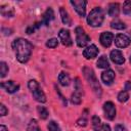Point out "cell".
I'll return each instance as SVG.
<instances>
[{"mask_svg":"<svg viewBox=\"0 0 131 131\" xmlns=\"http://www.w3.org/2000/svg\"><path fill=\"white\" fill-rule=\"evenodd\" d=\"M11 46L15 52L16 59L19 62L25 63L29 60V58L32 54L33 45L28 40H26L24 38H17L15 40H13Z\"/></svg>","mask_w":131,"mask_h":131,"instance_id":"obj_1","label":"cell"},{"mask_svg":"<svg viewBox=\"0 0 131 131\" xmlns=\"http://www.w3.org/2000/svg\"><path fill=\"white\" fill-rule=\"evenodd\" d=\"M83 74H84V77L86 78V80L88 81L89 85L91 86L92 90L94 91V93L97 96H100L101 95V87L98 83V80H97L93 70L90 69V68L85 67V68H83Z\"/></svg>","mask_w":131,"mask_h":131,"instance_id":"obj_2","label":"cell"},{"mask_svg":"<svg viewBox=\"0 0 131 131\" xmlns=\"http://www.w3.org/2000/svg\"><path fill=\"white\" fill-rule=\"evenodd\" d=\"M103 18H104V14H103L102 9L100 7H95L89 12L87 16V23L89 26L96 28V27L101 26Z\"/></svg>","mask_w":131,"mask_h":131,"instance_id":"obj_3","label":"cell"},{"mask_svg":"<svg viewBox=\"0 0 131 131\" xmlns=\"http://www.w3.org/2000/svg\"><path fill=\"white\" fill-rule=\"evenodd\" d=\"M28 87L29 89L31 90L32 94H33V97L38 101V102H41V103H44L46 101V96L44 94V92L42 91L39 83L36 81V80H30L28 82Z\"/></svg>","mask_w":131,"mask_h":131,"instance_id":"obj_4","label":"cell"},{"mask_svg":"<svg viewBox=\"0 0 131 131\" xmlns=\"http://www.w3.org/2000/svg\"><path fill=\"white\" fill-rule=\"evenodd\" d=\"M76 42L79 47H85L88 42L90 41V37L85 33L84 29L82 27H77L76 30Z\"/></svg>","mask_w":131,"mask_h":131,"instance_id":"obj_5","label":"cell"},{"mask_svg":"<svg viewBox=\"0 0 131 131\" xmlns=\"http://www.w3.org/2000/svg\"><path fill=\"white\" fill-rule=\"evenodd\" d=\"M86 3L84 0H71V4L81 17H84L86 14Z\"/></svg>","mask_w":131,"mask_h":131,"instance_id":"obj_6","label":"cell"},{"mask_svg":"<svg viewBox=\"0 0 131 131\" xmlns=\"http://www.w3.org/2000/svg\"><path fill=\"white\" fill-rule=\"evenodd\" d=\"M103 112L104 116L108 120H114L116 117V107L112 101H106L103 104Z\"/></svg>","mask_w":131,"mask_h":131,"instance_id":"obj_7","label":"cell"},{"mask_svg":"<svg viewBox=\"0 0 131 131\" xmlns=\"http://www.w3.org/2000/svg\"><path fill=\"white\" fill-rule=\"evenodd\" d=\"M130 43H131L130 38L128 36H126L125 34H118L115 38V44L119 48H125V47L129 46Z\"/></svg>","mask_w":131,"mask_h":131,"instance_id":"obj_8","label":"cell"},{"mask_svg":"<svg viewBox=\"0 0 131 131\" xmlns=\"http://www.w3.org/2000/svg\"><path fill=\"white\" fill-rule=\"evenodd\" d=\"M99 41L103 47H110L114 41V34L111 32H103L100 35Z\"/></svg>","mask_w":131,"mask_h":131,"instance_id":"obj_9","label":"cell"},{"mask_svg":"<svg viewBox=\"0 0 131 131\" xmlns=\"http://www.w3.org/2000/svg\"><path fill=\"white\" fill-rule=\"evenodd\" d=\"M58 37H59V40L61 41V43L64 46H71L73 44V41H72V38H71L69 30L61 29L59 31V33H58Z\"/></svg>","mask_w":131,"mask_h":131,"instance_id":"obj_10","label":"cell"},{"mask_svg":"<svg viewBox=\"0 0 131 131\" xmlns=\"http://www.w3.org/2000/svg\"><path fill=\"white\" fill-rule=\"evenodd\" d=\"M98 51H99V50H98V48L96 47V45L91 44V45L87 46V47L84 49L83 55H84V57L87 58V59H92V58L96 57V55L98 54Z\"/></svg>","mask_w":131,"mask_h":131,"instance_id":"obj_11","label":"cell"},{"mask_svg":"<svg viewBox=\"0 0 131 131\" xmlns=\"http://www.w3.org/2000/svg\"><path fill=\"white\" fill-rule=\"evenodd\" d=\"M0 86L8 93H15L19 89V85L16 84L14 81H5L0 84Z\"/></svg>","mask_w":131,"mask_h":131,"instance_id":"obj_12","label":"cell"},{"mask_svg":"<svg viewBox=\"0 0 131 131\" xmlns=\"http://www.w3.org/2000/svg\"><path fill=\"white\" fill-rule=\"evenodd\" d=\"M110 57H111L112 61L115 62V63H117V64H122V63H124V61H125V58H124L123 53H122L120 50H117V49L111 51Z\"/></svg>","mask_w":131,"mask_h":131,"instance_id":"obj_13","label":"cell"},{"mask_svg":"<svg viewBox=\"0 0 131 131\" xmlns=\"http://www.w3.org/2000/svg\"><path fill=\"white\" fill-rule=\"evenodd\" d=\"M101 80L104 84L106 85H111L113 83V81L115 80V72L113 70H105L102 74H101Z\"/></svg>","mask_w":131,"mask_h":131,"instance_id":"obj_14","label":"cell"},{"mask_svg":"<svg viewBox=\"0 0 131 131\" xmlns=\"http://www.w3.org/2000/svg\"><path fill=\"white\" fill-rule=\"evenodd\" d=\"M53 18H54V12H53V10H52L51 7H48V8L46 9V11H45V12L43 13V15H42L41 23H42V25L48 26L49 23H50Z\"/></svg>","mask_w":131,"mask_h":131,"instance_id":"obj_15","label":"cell"},{"mask_svg":"<svg viewBox=\"0 0 131 131\" xmlns=\"http://www.w3.org/2000/svg\"><path fill=\"white\" fill-rule=\"evenodd\" d=\"M59 13H60V17H61L62 23L64 25H67V26H72V18L70 17L68 11L63 7H60L59 8Z\"/></svg>","mask_w":131,"mask_h":131,"instance_id":"obj_16","label":"cell"},{"mask_svg":"<svg viewBox=\"0 0 131 131\" xmlns=\"http://www.w3.org/2000/svg\"><path fill=\"white\" fill-rule=\"evenodd\" d=\"M120 12V6L118 3H111L108 5V15L112 17H117Z\"/></svg>","mask_w":131,"mask_h":131,"instance_id":"obj_17","label":"cell"},{"mask_svg":"<svg viewBox=\"0 0 131 131\" xmlns=\"http://www.w3.org/2000/svg\"><path fill=\"white\" fill-rule=\"evenodd\" d=\"M0 12L5 17H12L14 15V10L11 7H8L6 5H2L0 8Z\"/></svg>","mask_w":131,"mask_h":131,"instance_id":"obj_18","label":"cell"},{"mask_svg":"<svg viewBox=\"0 0 131 131\" xmlns=\"http://www.w3.org/2000/svg\"><path fill=\"white\" fill-rule=\"evenodd\" d=\"M58 81H59L60 85H62V86H69L70 85V82H71V79H70V76L67 73L61 72L58 75Z\"/></svg>","mask_w":131,"mask_h":131,"instance_id":"obj_19","label":"cell"},{"mask_svg":"<svg viewBox=\"0 0 131 131\" xmlns=\"http://www.w3.org/2000/svg\"><path fill=\"white\" fill-rule=\"evenodd\" d=\"M96 64H97V67L99 69H107L110 67V62H108V60H107V58H106L105 55H101L98 58Z\"/></svg>","mask_w":131,"mask_h":131,"instance_id":"obj_20","label":"cell"},{"mask_svg":"<svg viewBox=\"0 0 131 131\" xmlns=\"http://www.w3.org/2000/svg\"><path fill=\"white\" fill-rule=\"evenodd\" d=\"M27 131H41V129L35 119H32L30 121V123L28 124V127H27Z\"/></svg>","mask_w":131,"mask_h":131,"instance_id":"obj_21","label":"cell"},{"mask_svg":"<svg viewBox=\"0 0 131 131\" xmlns=\"http://www.w3.org/2000/svg\"><path fill=\"white\" fill-rule=\"evenodd\" d=\"M111 27H112L113 29H116V30H124V29H126V25H125L123 21L118 20V19L112 21V23H111Z\"/></svg>","mask_w":131,"mask_h":131,"instance_id":"obj_22","label":"cell"},{"mask_svg":"<svg viewBox=\"0 0 131 131\" xmlns=\"http://www.w3.org/2000/svg\"><path fill=\"white\" fill-rule=\"evenodd\" d=\"M82 94L81 93H78V92H74L71 96V101L72 103L74 104H80L81 103V100H82Z\"/></svg>","mask_w":131,"mask_h":131,"instance_id":"obj_23","label":"cell"},{"mask_svg":"<svg viewBox=\"0 0 131 131\" xmlns=\"http://www.w3.org/2000/svg\"><path fill=\"white\" fill-rule=\"evenodd\" d=\"M37 111H38V114H39V116H40L41 119H43V120L47 119V117H48V111H47L46 107H44V106H38L37 107Z\"/></svg>","mask_w":131,"mask_h":131,"instance_id":"obj_24","label":"cell"},{"mask_svg":"<svg viewBox=\"0 0 131 131\" xmlns=\"http://www.w3.org/2000/svg\"><path fill=\"white\" fill-rule=\"evenodd\" d=\"M123 13L126 14V15L131 16V0L124 2V4H123Z\"/></svg>","mask_w":131,"mask_h":131,"instance_id":"obj_25","label":"cell"},{"mask_svg":"<svg viewBox=\"0 0 131 131\" xmlns=\"http://www.w3.org/2000/svg\"><path fill=\"white\" fill-rule=\"evenodd\" d=\"M7 73H8V66L6 64V62L1 61L0 62V77L4 78Z\"/></svg>","mask_w":131,"mask_h":131,"instance_id":"obj_26","label":"cell"},{"mask_svg":"<svg viewBox=\"0 0 131 131\" xmlns=\"http://www.w3.org/2000/svg\"><path fill=\"white\" fill-rule=\"evenodd\" d=\"M128 99H129V94H128L127 91L123 90V91H121V92L118 94V100H119L120 102H126Z\"/></svg>","mask_w":131,"mask_h":131,"instance_id":"obj_27","label":"cell"},{"mask_svg":"<svg viewBox=\"0 0 131 131\" xmlns=\"http://www.w3.org/2000/svg\"><path fill=\"white\" fill-rule=\"evenodd\" d=\"M74 87H75V92H78V93L83 94V87H82V84H81L79 78H76V79H75Z\"/></svg>","mask_w":131,"mask_h":131,"instance_id":"obj_28","label":"cell"},{"mask_svg":"<svg viewBox=\"0 0 131 131\" xmlns=\"http://www.w3.org/2000/svg\"><path fill=\"white\" fill-rule=\"evenodd\" d=\"M47 128L49 131H61L59 126L57 125V123H55L54 121H50L47 125Z\"/></svg>","mask_w":131,"mask_h":131,"instance_id":"obj_29","label":"cell"},{"mask_svg":"<svg viewBox=\"0 0 131 131\" xmlns=\"http://www.w3.org/2000/svg\"><path fill=\"white\" fill-rule=\"evenodd\" d=\"M58 45V41L56 38H51L46 42V46L49 48H55Z\"/></svg>","mask_w":131,"mask_h":131,"instance_id":"obj_30","label":"cell"},{"mask_svg":"<svg viewBox=\"0 0 131 131\" xmlns=\"http://www.w3.org/2000/svg\"><path fill=\"white\" fill-rule=\"evenodd\" d=\"M94 131H111V128L107 124H100L98 127L94 128Z\"/></svg>","mask_w":131,"mask_h":131,"instance_id":"obj_31","label":"cell"},{"mask_svg":"<svg viewBox=\"0 0 131 131\" xmlns=\"http://www.w3.org/2000/svg\"><path fill=\"white\" fill-rule=\"evenodd\" d=\"M100 124H101L100 119H99L97 116H93V117H92V126H93V129L96 128V127H98Z\"/></svg>","mask_w":131,"mask_h":131,"instance_id":"obj_32","label":"cell"},{"mask_svg":"<svg viewBox=\"0 0 131 131\" xmlns=\"http://www.w3.org/2000/svg\"><path fill=\"white\" fill-rule=\"evenodd\" d=\"M7 113H8V110L6 108V106L4 105V104H0V116H5V115H7Z\"/></svg>","mask_w":131,"mask_h":131,"instance_id":"obj_33","label":"cell"},{"mask_svg":"<svg viewBox=\"0 0 131 131\" xmlns=\"http://www.w3.org/2000/svg\"><path fill=\"white\" fill-rule=\"evenodd\" d=\"M77 125L79 126H82V127H85L87 125V120L85 118H80L78 121H77Z\"/></svg>","mask_w":131,"mask_h":131,"instance_id":"obj_34","label":"cell"},{"mask_svg":"<svg viewBox=\"0 0 131 131\" xmlns=\"http://www.w3.org/2000/svg\"><path fill=\"white\" fill-rule=\"evenodd\" d=\"M115 131H127V129L123 125H117L115 127Z\"/></svg>","mask_w":131,"mask_h":131,"instance_id":"obj_35","label":"cell"},{"mask_svg":"<svg viewBox=\"0 0 131 131\" xmlns=\"http://www.w3.org/2000/svg\"><path fill=\"white\" fill-rule=\"evenodd\" d=\"M129 90H131V81H127L125 83V91L128 92Z\"/></svg>","mask_w":131,"mask_h":131,"instance_id":"obj_36","label":"cell"},{"mask_svg":"<svg viewBox=\"0 0 131 131\" xmlns=\"http://www.w3.org/2000/svg\"><path fill=\"white\" fill-rule=\"evenodd\" d=\"M2 32H3L4 35H6V36L11 34V30H10V29H8V30H7V29H2Z\"/></svg>","mask_w":131,"mask_h":131,"instance_id":"obj_37","label":"cell"},{"mask_svg":"<svg viewBox=\"0 0 131 131\" xmlns=\"http://www.w3.org/2000/svg\"><path fill=\"white\" fill-rule=\"evenodd\" d=\"M0 131H8V130H7V128L4 125H1L0 126Z\"/></svg>","mask_w":131,"mask_h":131,"instance_id":"obj_38","label":"cell"},{"mask_svg":"<svg viewBox=\"0 0 131 131\" xmlns=\"http://www.w3.org/2000/svg\"><path fill=\"white\" fill-rule=\"evenodd\" d=\"M130 62H131V55H130Z\"/></svg>","mask_w":131,"mask_h":131,"instance_id":"obj_39","label":"cell"},{"mask_svg":"<svg viewBox=\"0 0 131 131\" xmlns=\"http://www.w3.org/2000/svg\"><path fill=\"white\" fill-rule=\"evenodd\" d=\"M130 34H131V32H130Z\"/></svg>","mask_w":131,"mask_h":131,"instance_id":"obj_40","label":"cell"}]
</instances>
